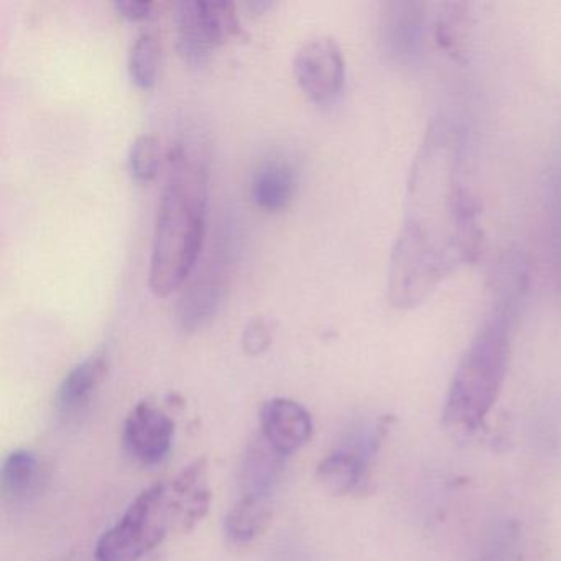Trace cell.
<instances>
[{"label":"cell","instance_id":"10","mask_svg":"<svg viewBox=\"0 0 561 561\" xmlns=\"http://www.w3.org/2000/svg\"><path fill=\"white\" fill-rule=\"evenodd\" d=\"M261 436L278 455H294L304 448L313 435V420L310 412L295 400H268L259 413Z\"/></svg>","mask_w":561,"mask_h":561},{"label":"cell","instance_id":"5","mask_svg":"<svg viewBox=\"0 0 561 561\" xmlns=\"http://www.w3.org/2000/svg\"><path fill=\"white\" fill-rule=\"evenodd\" d=\"M241 31L238 12L226 0H185L176 5V50L183 61L202 67Z\"/></svg>","mask_w":561,"mask_h":561},{"label":"cell","instance_id":"21","mask_svg":"<svg viewBox=\"0 0 561 561\" xmlns=\"http://www.w3.org/2000/svg\"><path fill=\"white\" fill-rule=\"evenodd\" d=\"M518 530L514 524L499 525L482 541L472 561H515Z\"/></svg>","mask_w":561,"mask_h":561},{"label":"cell","instance_id":"3","mask_svg":"<svg viewBox=\"0 0 561 561\" xmlns=\"http://www.w3.org/2000/svg\"><path fill=\"white\" fill-rule=\"evenodd\" d=\"M522 290L524 285L518 277L511 288H505L466 350L446 397L443 410L446 425L474 432L494 407L507 374L512 328Z\"/></svg>","mask_w":561,"mask_h":561},{"label":"cell","instance_id":"6","mask_svg":"<svg viewBox=\"0 0 561 561\" xmlns=\"http://www.w3.org/2000/svg\"><path fill=\"white\" fill-rule=\"evenodd\" d=\"M294 75L301 93L314 104H330L346 83V60L333 37H314L298 48Z\"/></svg>","mask_w":561,"mask_h":561},{"label":"cell","instance_id":"11","mask_svg":"<svg viewBox=\"0 0 561 561\" xmlns=\"http://www.w3.org/2000/svg\"><path fill=\"white\" fill-rule=\"evenodd\" d=\"M173 524L176 531L193 530L205 517L211 502L208 488V465L205 458L195 459L172 482H169Z\"/></svg>","mask_w":561,"mask_h":561},{"label":"cell","instance_id":"18","mask_svg":"<svg viewBox=\"0 0 561 561\" xmlns=\"http://www.w3.org/2000/svg\"><path fill=\"white\" fill-rule=\"evenodd\" d=\"M162 45L153 34H142L130 48L129 73L139 90H152L159 77Z\"/></svg>","mask_w":561,"mask_h":561},{"label":"cell","instance_id":"20","mask_svg":"<svg viewBox=\"0 0 561 561\" xmlns=\"http://www.w3.org/2000/svg\"><path fill=\"white\" fill-rule=\"evenodd\" d=\"M465 9V4H445L433 24L436 44L451 55H458L461 51V38L465 37L466 24Z\"/></svg>","mask_w":561,"mask_h":561},{"label":"cell","instance_id":"9","mask_svg":"<svg viewBox=\"0 0 561 561\" xmlns=\"http://www.w3.org/2000/svg\"><path fill=\"white\" fill-rule=\"evenodd\" d=\"M173 438L175 422L172 416L149 400L137 403L124 423V448L146 466L162 462L172 449Z\"/></svg>","mask_w":561,"mask_h":561},{"label":"cell","instance_id":"17","mask_svg":"<svg viewBox=\"0 0 561 561\" xmlns=\"http://www.w3.org/2000/svg\"><path fill=\"white\" fill-rule=\"evenodd\" d=\"M37 472L38 458L35 453L28 451V449L12 451L4 459V465L0 469V484H2L5 497H24L34 485Z\"/></svg>","mask_w":561,"mask_h":561},{"label":"cell","instance_id":"13","mask_svg":"<svg viewBox=\"0 0 561 561\" xmlns=\"http://www.w3.org/2000/svg\"><path fill=\"white\" fill-rule=\"evenodd\" d=\"M111 359L106 350L94 351L65 376L57 392V407L61 413H73L90 403L110 373Z\"/></svg>","mask_w":561,"mask_h":561},{"label":"cell","instance_id":"8","mask_svg":"<svg viewBox=\"0 0 561 561\" xmlns=\"http://www.w3.org/2000/svg\"><path fill=\"white\" fill-rule=\"evenodd\" d=\"M229 254L218 248L183 291L176 308V323L183 333H196L218 313L229 275Z\"/></svg>","mask_w":561,"mask_h":561},{"label":"cell","instance_id":"4","mask_svg":"<svg viewBox=\"0 0 561 561\" xmlns=\"http://www.w3.org/2000/svg\"><path fill=\"white\" fill-rule=\"evenodd\" d=\"M173 524L169 482L160 481L130 502L114 527L98 541L96 561H139L162 543Z\"/></svg>","mask_w":561,"mask_h":561},{"label":"cell","instance_id":"22","mask_svg":"<svg viewBox=\"0 0 561 561\" xmlns=\"http://www.w3.org/2000/svg\"><path fill=\"white\" fill-rule=\"evenodd\" d=\"M271 344L272 331L267 321L262 320V318H254V320L249 321L244 333H242V347H244L245 354L259 356V354L265 353Z\"/></svg>","mask_w":561,"mask_h":561},{"label":"cell","instance_id":"1","mask_svg":"<svg viewBox=\"0 0 561 561\" xmlns=\"http://www.w3.org/2000/svg\"><path fill=\"white\" fill-rule=\"evenodd\" d=\"M461 134L448 123H435L426 134L422 150L413 163L409 183L410 205L407 211H430V216H407L425 221H403L389 262V287L407 300H425L443 278L456 268V262L439 248L433 232L439 211V228L458 249L466 262L474 259L481 242L478 208L462 182Z\"/></svg>","mask_w":561,"mask_h":561},{"label":"cell","instance_id":"15","mask_svg":"<svg viewBox=\"0 0 561 561\" xmlns=\"http://www.w3.org/2000/svg\"><path fill=\"white\" fill-rule=\"evenodd\" d=\"M272 518L271 495L242 494L225 522L226 537L231 543L248 545L267 530Z\"/></svg>","mask_w":561,"mask_h":561},{"label":"cell","instance_id":"16","mask_svg":"<svg viewBox=\"0 0 561 561\" xmlns=\"http://www.w3.org/2000/svg\"><path fill=\"white\" fill-rule=\"evenodd\" d=\"M284 459L285 456L278 455L259 435L249 446V453L242 465L241 481L244 485V494L252 492V494L272 495V488L280 478Z\"/></svg>","mask_w":561,"mask_h":561},{"label":"cell","instance_id":"23","mask_svg":"<svg viewBox=\"0 0 561 561\" xmlns=\"http://www.w3.org/2000/svg\"><path fill=\"white\" fill-rule=\"evenodd\" d=\"M117 14L130 22L146 21L152 15V2H134V0H119L114 2Z\"/></svg>","mask_w":561,"mask_h":561},{"label":"cell","instance_id":"12","mask_svg":"<svg viewBox=\"0 0 561 561\" xmlns=\"http://www.w3.org/2000/svg\"><path fill=\"white\" fill-rule=\"evenodd\" d=\"M425 5L416 2L389 4L383 15V44L387 51L402 64L416 61L422 55L425 34Z\"/></svg>","mask_w":561,"mask_h":561},{"label":"cell","instance_id":"19","mask_svg":"<svg viewBox=\"0 0 561 561\" xmlns=\"http://www.w3.org/2000/svg\"><path fill=\"white\" fill-rule=\"evenodd\" d=\"M162 169L160 140L150 134L137 137L129 150V172L139 183H150Z\"/></svg>","mask_w":561,"mask_h":561},{"label":"cell","instance_id":"2","mask_svg":"<svg viewBox=\"0 0 561 561\" xmlns=\"http://www.w3.org/2000/svg\"><path fill=\"white\" fill-rule=\"evenodd\" d=\"M208 208V172L182 146L167 153V179L157 209L149 287L165 298L179 290L202 254Z\"/></svg>","mask_w":561,"mask_h":561},{"label":"cell","instance_id":"7","mask_svg":"<svg viewBox=\"0 0 561 561\" xmlns=\"http://www.w3.org/2000/svg\"><path fill=\"white\" fill-rule=\"evenodd\" d=\"M386 426H366L318 465L317 479L331 494H356L369 481L370 459L382 443Z\"/></svg>","mask_w":561,"mask_h":561},{"label":"cell","instance_id":"14","mask_svg":"<svg viewBox=\"0 0 561 561\" xmlns=\"http://www.w3.org/2000/svg\"><path fill=\"white\" fill-rule=\"evenodd\" d=\"M295 192L297 176L294 169L282 160H265L252 176V202L264 211H284L290 206Z\"/></svg>","mask_w":561,"mask_h":561}]
</instances>
